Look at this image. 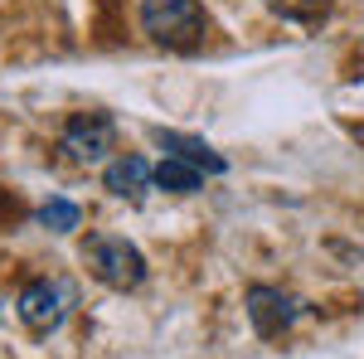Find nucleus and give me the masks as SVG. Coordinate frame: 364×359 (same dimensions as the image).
<instances>
[{
    "label": "nucleus",
    "instance_id": "obj_1",
    "mask_svg": "<svg viewBox=\"0 0 364 359\" xmlns=\"http://www.w3.org/2000/svg\"><path fill=\"white\" fill-rule=\"evenodd\" d=\"M141 29L166 49H199L209 34V15L199 0H141Z\"/></svg>",
    "mask_w": 364,
    "mask_h": 359
},
{
    "label": "nucleus",
    "instance_id": "obj_2",
    "mask_svg": "<svg viewBox=\"0 0 364 359\" xmlns=\"http://www.w3.org/2000/svg\"><path fill=\"white\" fill-rule=\"evenodd\" d=\"M83 267L102 286L112 291H136L146 282V257H141L136 243H127L122 233H87L83 243Z\"/></svg>",
    "mask_w": 364,
    "mask_h": 359
},
{
    "label": "nucleus",
    "instance_id": "obj_3",
    "mask_svg": "<svg viewBox=\"0 0 364 359\" xmlns=\"http://www.w3.org/2000/svg\"><path fill=\"white\" fill-rule=\"evenodd\" d=\"M73 306H78V286L68 277H34V282H25V291L15 296V316L34 335H49L73 316Z\"/></svg>",
    "mask_w": 364,
    "mask_h": 359
},
{
    "label": "nucleus",
    "instance_id": "obj_4",
    "mask_svg": "<svg viewBox=\"0 0 364 359\" xmlns=\"http://www.w3.org/2000/svg\"><path fill=\"white\" fill-rule=\"evenodd\" d=\"M117 146V122L107 112H73L58 132V151L78 166H97L107 161V151Z\"/></svg>",
    "mask_w": 364,
    "mask_h": 359
},
{
    "label": "nucleus",
    "instance_id": "obj_5",
    "mask_svg": "<svg viewBox=\"0 0 364 359\" xmlns=\"http://www.w3.org/2000/svg\"><path fill=\"white\" fill-rule=\"evenodd\" d=\"M243 306H248V321H252V331L262 335V340L287 335L296 321H301V311H306V306L296 301L291 291H282V286H248Z\"/></svg>",
    "mask_w": 364,
    "mask_h": 359
},
{
    "label": "nucleus",
    "instance_id": "obj_6",
    "mask_svg": "<svg viewBox=\"0 0 364 359\" xmlns=\"http://www.w3.org/2000/svg\"><path fill=\"white\" fill-rule=\"evenodd\" d=\"M102 185H107V194H117V199L141 204L146 190L156 185V170L146 166V156H117V161H107V170H102Z\"/></svg>",
    "mask_w": 364,
    "mask_h": 359
},
{
    "label": "nucleus",
    "instance_id": "obj_7",
    "mask_svg": "<svg viewBox=\"0 0 364 359\" xmlns=\"http://www.w3.org/2000/svg\"><path fill=\"white\" fill-rule=\"evenodd\" d=\"M151 141L161 146V151H170V156H180V161H190V166H199L204 175H224L228 161L209 146V141H199V136H185V132H166V127H156L151 132Z\"/></svg>",
    "mask_w": 364,
    "mask_h": 359
},
{
    "label": "nucleus",
    "instance_id": "obj_8",
    "mask_svg": "<svg viewBox=\"0 0 364 359\" xmlns=\"http://www.w3.org/2000/svg\"><path fill=\"white\" fill-rule=\"evenodd\" d=\"M156 185L170 194H195L204 190V170L190 166V161H180V156H166L161 166H156Z\"/></svg>",
    "mask_w": 364,
    "mask_h": 359
},
{
    "label": "nucleus",
    "instance_id": "obj_9",
    "mask_svg": "<svg viewBox=\"0 0 364 359\" xmlns=\"http://www.w3.org/2000/svg\"><path fill=\"white\" fill-rule=\"evenodd\" d=\"M78 219H83V214H78L73 199H44V204H39V223H44L49 233H73Z\"/></svg>",
    "mask_w": 364,
    "mask_h": 359
},
{
    "label": "nucleus",
    "instance_id": "obj_10",
    "mask_svg": "<svg viewBox=\"0 0 364 359\" xmlns=\"http://www.w3.org/2000/svg\"><path fill=\"white\" fill-rule=\"evenodd\" d=\"M267 10L282 15V20H291V25H316L331 10V0H267Z\"/></svg>",
    "mask_w": 364,
    "mask_h": 359
}]
</instances>
